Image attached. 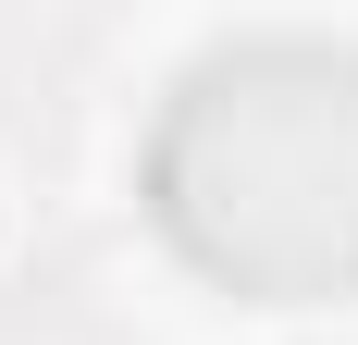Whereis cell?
I'll list each match as a JSON object with an SVG mask.
<instances>
[{
  "label": "cell",
  "mask_w": 358,
  "mask_h": 345,
  "mask_svg": "<svg viewBox=\"0 0 358 345\" xmlns=\"http://www.w3.org/2000/svg\"><path fill=\"white\" fill-rule=\"evenodd\" d=\"M148 222L222 296H358V50L235 37L148 124Z\"/></svg>",
  "instance_id": "6da1fadb"
}]
</instances>
